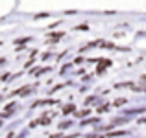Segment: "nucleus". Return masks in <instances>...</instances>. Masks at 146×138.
Segmentation results:
<instances>
[{"label": "nucleus", "instance_id": "1", "mask_svg": "<svg viewBox=\"0 0 146 138\" xmlns=\"http://www.w3.org/2000/svg\"><path fill=\"white\" fill-rule=\"evenodd\" d=\"M28 92H32V89H30V87H24V89L21 90V94H22V96H26V94H28Z\"/></svg>", "mask_w": 146, "mask_h": 138}]
</instances>
